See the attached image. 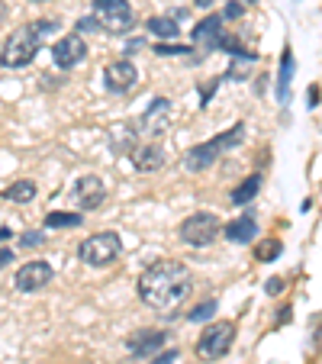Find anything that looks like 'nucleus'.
I'll return each mask as SVG.
<instances>
[{
	"label": "nucleus",
	"instance_id": "nucleus-29",
	"mask_svg": "<svg viewBox=\"0 0 322 364\" xmlns=\"http://www.w3.org/2000/svg\"><path fill=\"white\" fill-rule=\"evenodd\" d=\"M264 290H267V294H281V290H284V281H277V277H274V281L264 284Z\"/></svg>",
	"mask_w": 322,
	"mask_h": 364
},
{
	"label": "nucleus",
	"instance_id": "nucleus-18",
	"mask_svg": "<svg viewBox=\"0 0 322 364\" xmlns=\"http://www.w3.org/2000/svg\"><path fill=\"white\" fill-rule=\"evenodd\" d=\"M258 187H261V174H252V178H245L242 181V187H235L232 191V203H248V200L258 193Z\"/></svg>",
	"mask_w": 322,
	"mask_h": 364
},
{
	"label": "nucleus",
	"instance_id": "nucleus-26",
	"mask_svg": "<svg viewBox=\"0 0 322 364\" xmlns=\"http://www.w3.org/2000/svg\"><path fill=\"white\" fill-rule=\"evenodd\" d=\"M52 29H55V23L52 20H42V23H33V33L39 36V39H45L48 33H52Z\"/></svg>",
	"mask_w": 322,
	"mask_h": 364
},
{
	"label": "nucleus",
	"instance_id": "nucleus-13",
	"mask_svg": "<svg viewBox=\"0 0 322 364\" xmlns=\"http://www.w3.org/2000/svg\"><path fill=\"white\" fill-rule=\"evenodd\" d=\"M222 39V20L220 16H206L193 26V46H203V48H216Z\"/></svg>",
	"mask_w": 322,
	"mask_h": 364
},
{
	"label": "nucleus",
	"instance_id": "nucleus-10",
	"mask_svg": "<svg viewBox=\"0 0 322 364\" xmlns=\"http://www.w3.org/2000/svg\"><path fill=\"white\" fill-rule=\"evenodd\" d=\"M103 77H107V90H113V94H126V90L136 87L139 71H136L132 62H113V65H107V75Z\"/></svg>",
	"mask_w": 322,
	"mask_h": 364
},
{
	"label": "nucleus",
	"instance_id": "nucleus-20",
	"mask_svg": "<svg viewBox=\"0 0 322 364\" xmlns=\"http://www.w3.org/2000/svg\"><path fill=\"white\" fill-rule=\"evenodd\" d=\"M290 77H294V55H290V52H284L281 81H277V97H281V100H287V94H290Z\"/></svg>",
	"mask_w": 322,
	"mask_h": 364
},
{
	"label": "nucleus",
	"instance_id": "nucleus-21",
	"mask_svg": "<svg viewBox=\"0 0 322 364\" xmlns=\"http://www.w3.org/2000/svg\"><path fill=\"white\" fill-rule=\"evenodd\" d=\"M113 149L117 151H136V136L129 132V126H117V129H113Z\"/></svg>",
	"mask_w": 322,
	"mask_h": 364
},
{
	"label": "nucleus",
	"instance_id": "nucleus-19",
	"mask_svg": "<svg viewBox=\"0 0 322 364\" xmlns=\"http://www.w3.org/2000/svg\"><path fill=\"white\" fill-rule=\"evenodd\" d=\"M149 29H151L155 36H161V39H174V36L181 33L178 23H174L171 16H151V20H149Z\"/></svg>",
	"mask_w": 322,
	"mask_h": 364
},
{
	"label": "nucleus",
	"instance_id": "nucleus-25",
	"mask_svg": "<svg viewBox=\"0 0 322 364\" xmlns=\"http://www.w3.org/2000/svg\"><path fill=\"white\" fill-rule=\"evenodd\" d=\"M158 55H190V48H184V46H158Z\"/></svg>",
	"mask_w": 322,
	"mask_h": 364
},
{
	"label": "nucleus",
	"instance_id": "nucleus-8",
	"mask_svg": "<svg viewBox=\"0 0 322 364\" xmlns=\"http://www.w3.org/2000/svg\"><path fill=\"white\" fill-rule=\"evenodd\" d=\"M48 281H52L48 262H26L16 271V290H23V294H36V290L48 287Z\"/></svg>",
	"mask_w": 322,
	"mask_h": 364
},
{
	"label": "nucleus",
	"instance_id": "nucleus-17",
	"mask_svg": "<svg viewBox=\"0 0 322 364\" xmlns=\"http://www.w3.org/2000/svg\"><path fill=\"white\" fill-rule=\"evenodd\" d=\"M36 197V184L33 181H16L14 187L4 191V200H14V203H29Z\"/></svg>",
	"mask_w": 322,
	"mask_h": 364
},
{
	"label": "nucleus",
	"instance_id": "nucleus-28",
	"mask_svg": "<svg viewBox=\"0 0 322 364\" xmlns=\"http://www.w3.org/2000/svg\"><path fill=\"white\" fill-rule=\"evenodd\" d=\"M235 16H242V4H235L232 0V4L226 7V20H235Z\"/></svg>",
	"mask_w": 322,
	"mask_h": 364
},
{
	"label": "nucleus",
	"instance_id": "nucleus-11",
	"mask_svg": "<svg viewBox=\"0 0 322 364\" xmlns=\"http://www.w3.org/2000/svg\"><path fill=\"white\" fill-rule=\"evenodd\" d=\"M75 200L81 210H97V206L107 200V187H103L100 178H94V174H87V178H81L75 184Z\"/></svg>",
	"mask_w": 322,
	"mask_h": 364
},
{
	"label": "nucleus",
	"instance_id": "nucleus-9",
	"mask_svg": "<svg viewBox=\"0 0 322 364\" xmlns=\"http://www.w3.org/2000/svg\"><path fill=\"white\" fill-rule=\"evenodd\" d=\"M168 123H171V100L158 97V100H151L149 110L142 113V132H149V136H165Z\"/></svg>",
	"mask_w": 322,
	"mask_h": 364
},
{
	"label": "nucleus",
	"instance_id": "nucleus-1",
	"mask_svg": "<svg viewBox=\"0 0 322 364\" xmlns=\"http://www.w3.org/2000/svg\"><path fill=\"white\" fill-rule=\"evenodd\" d=\"M190 287H193V274L181 262H155L139 277L142 303L151 309H161V313H171L174 306H181L187 300V294H190Z\"/></svg>",
	"mask_w": 322,
	"mask_h": 364
},
{
	"label": "nucleus",
	"instance_id": "nucleus-15",
	"mask_svg": "<svg viewBox=\"0 0 322 364\" xmlns=\"http://www.w3.org/2000/svg\"><path fill=\"white\" fill-rule=\"evenodd\" d=\"M165 338L168 336L161 329H145V332H136L126 345H129L132 355H151V351H158L161 345H165Z\"/></svg>",
	"mask_w": 322,
	"mask_h": 364
},
{
	"label": "nucleus",
	"instance_id": "nucleus-22",
	"mask_svg": "<svg viewBox=\"0 0 322 364\" xmlns=\"http://www.w3.org/2000/svg\"><path fill=\"white\" fill-rule=\"evenodd\" d=\"M45 226H48V229H58V226H81V216H77V213H48V216H45Z\"/></svg>",
	"mask_w": 322,
	"mask_h": 364
},
{
	"label": "nucleus",
	"instance_id": "nucleus-30",
	"mask_svg": "<svg viewBox=\"0 0 322 364\" xmlns=\"http://www.w3.org/2000/svg\"><path fill=\"white\" fill-rule=\"evenodd\" d=\"M10 262H14V252L0 245V268H4V264H10Z\"/></svg>",
	"mask_w": 322,
	"mask_h": 364
},
{
	"label": "nucleus",
	"instance_id": "nucleus-7",
	"mask_svg": "<svg viewBox=\"0 0 322 364\" xmlns=\"http://www.w3.org/2000/svg\"><path fill=\"white\" fill-rule=\"evenodd\" d=\"M52 55H55L58 68H75V65H81L84 55H87V42L81 39V33H68L65 39L55 42Z\"/></svg>",
	"mask_w": 322,
	"mask_h": 364
},
{
	"label": "nucleus",
	"instance_id": "nucleus-16",
	"mask_svg": "<svg viewBox=\"0 0 322 364\" xmlns=\"http://www.w3.org/2000/svg\"><path fill=\"white\" fill-rule=\"evenodd\" d=\"M254 235H258V223H254V216H239V220H232L226 226V239L235 242V245L254 242Z\"/></svg>",
	"mask_w": 322,
	"mask_h": 364
},
{
	"label": "nucleus",
	"instance_id": "nucleus-6",
	"mask_svg": "<svg viewBox=\"0 0 322 364\" xmlns=\"http://www.w3.org/2000/svg\"><path fill=\"white\" fill-rule=\"evenodd\" d=\"M216 235H220V216L213 213H193L181 223V242L184 245L203 248L210 242H216Z\"/></svg>",
	"mask_w": 322,
	"mask_h": 364
},
{
	"label": "nucleus",
	"instance_id": "nucleus-4",
	"mask_svg": "<svg viewBox=\"0 0 322 364\" xmlns=\"http://www.w3.org/2000/svg\"><path fill=\"white\" fill-rule=\"evenodd\" d=\"M119 248L123 245H119L117 232H97L81 242L77 258H81L84 264H94V268H107V264H113L119 258Z\"/></svg>",
	"mask_w": 322,
	"mask_h": 364
},
{
	"label": "nucleus",
	"instance_id": "nucleus-23",
	"mask_svg": "<svg viewBox=\"0 0 322 364\" xmlns=\"http://www.w3.org/2000/svg\"><path fill=\"white\" fill-rule=\"evenodd\" d=\"M213 313H216V300H206V303H200V306H193L190 309V323H203V319H210Z\"/></svg>",
	"mask_w": 322,
	"mask_h": 364
},
{
	"label": "nucleus",
	"instance_id": "nucleus-12",
	"mask_svg": "<svg viewBox=\"0 0 322 364\" xmlns=\"http://www.w3.org/2000/svg\"><path fill=\"white\" fill-rule=\"evenodd\" d=\"M220 139H213V142H203V145H193L190 151H187V159H184V168L187 171H203V168H210L213 161L220 159Z\"/></svg>",
	"mask_w": 322,
	"mask_h": 364
},
{
	"label": "nucleus",
	"instance_id": "nucleus-27",
	"mask_svg": "<svg viewBox=\"0 0 322 364\" xmlns=\"http://www.w3.org/2000/svg\"><path fill=\"white\" fill-rule=\"evenodd\" d=\"M42 239H45V235H39V232H23V245H42Z\"/></svg>",
	"mask_w": 322,
	"mask_h": 364
},
{
	"label": "nucleus",
	"instance_id": "nucleus-31",
	"mask_svg": "<svg viewBox=\"0 0 322 364\" xmlns=\"http://www.w3.org/2000/svg\"><path fill=\"white\" fill-rule=\"evenodd\" d=\"M174 358H178V351H168V355H165V358H158L155 364H168V361H174Z\"/></svg>",
	"mask_w": 322,
	"mask_h": 364
},
{
	"label": "nucleus",
	"instance_id": "nucleus-14",
	"mask_svg": "<svg viewBox=\"0 0 322 364\" xmlns=\"http://www.w3.org/2000/svg\"><path fill=\"white\" fill-rule=\"evenodd\" d=\"M132 165H136L139 171H158V168L165 165V149L158 142L142 145V149L132 151Z\"/></svg>",
	"mask_w": 322,
	"mask_h": 364
},
{
	"label": "nucleus",
	"instance_id": "nucleus-33",
	"mask_svg": "<svg viewBox=\"0 0 322 364\" xmlns=\"http://www.w3.org/2000/svg\"><path fill=\"white\" fill-rule=\"evenodd\" d=\"M33 4H45V0H33Z\"/></svg>",
	"mask_w": 322,
	"mask_h": 364
},
{
	"label": "nucleus",
	"instance_id": "nucleus-3",
	"mask_svg": "<svg viewBox=\"0 0 322 364\" xmlns=\"http://www.w3.org/2000/svg\"><path fill=\"white\" fill-rule=\"evenodd\" d=\"M235 342V326L229 319H216L203 329V336L197 338V355L206 361H220Z\"/></svg>",
	"mask_w": 322,
	"mask_h": 364
},
{
	"label": "nucleus",
	"instance_id": "nucleus-24",
	"mask_svg": "<svg viewBox=\"0 0 322 364\" xmlns=\"http://www.w3.org/2000/svg\"><path fill=\"white\" fill-rule=\"evenodd\" d=\"M258 262H267V258H274V255H281V242H264V245H258Z\"/></svg>",
	"mask_w": 322,
	"mask_h": 364
},
{
	"label": "nucleus",
	"instance_id": "nucleus-2",
	"mask_svg": "<svg viewBox=\"0 0 322 364\" xmlns=\"http://www.w3.org/2000/svg\"><path fill=\"white\" fill-rule=\"evenodd\" d=\"M39 48H42V39L33 33V26H23L4 42L0 62L7 65V68H23V65H29L36 55H39Z\"/></svg>",
	"mask_w": 322,
	"mask_h": 364
},
{
	"label": "nucleus",
	"instance_id": "nucleus-32",
	"mask_svg": "<svg viewBox=\"0 0 322 364\" xmlns=\"http://www.w3.org/2000/svg\"><path fill=\"white\" fill-rule=\"evenodd\" d=\"M0 239H10V229H0Z\"/></svg>",
	"mask_w": 322,
	"mask_h": 364
},
{
	"label": "nucleus",
	"instance_id": "nucleus-5",
	"mask_svg": "<svg viewBox=\"0 0 322 364\" xmlns=\"http://www.w3.org/2000/svg\"><path fill=\"white\" fill-rule=\"evenodd\" d=\"M94 23L103 33L123 36L132 26V7L129 0H94Z\"/></svg>",
	"mask_w": 322,
	"mask_h": 364
}]
</instances>
